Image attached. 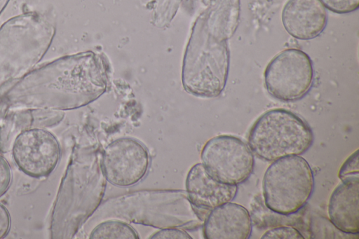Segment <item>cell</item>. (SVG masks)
I'll return each instance as SVG.
<instances>
[{"instance_id": "cell-7", "label": "cell", "mask_w": 359, "mask_h": 239, "mask_svg": "<svg viewBox=\"0 0 359 239\" xmlns=\"http://www.w3.org/2000/svg\"><path fill=\"white\" fill-rule=\"evenodd\" d=\"M314 184L313 172L303 157L293 156L274 161L263 177L264 205L278 214H294L310 199Z\"/></svg>"}, {"instance_id": "cell-18", "label": "cell", "mask_w": 359, "mask_h": 239, "mask_svg": "<svg viewBox=\"0 0 359 239\" xmlns=\"http://www.w3.org/2000/svg\"><path fill=\"white\" fill-rule=\"evenodd\" d=\"M262 239H304L305 237L297 228L290 226H280L266 231Z\"/></svg>"}, {"instance_id": "cell-21", "label": "cell", "mask_w": 359, "mask_h": 239, "mask_svg": "<svg viewBox=\"0 0 359 239\" xmlns=\"http://www.w3.org/2000/svg\"><path fill=\"white\" fill-rule=\"evenodd\" d=\"M151 239H192L191 235L183 230L175 227L161 228L153 234Z\"/></svg>"}, {"instance_id": "cell-15", "label": "cell", "mask_w": 359, "mask_h": 239, "mask_svg": "<svg viewBox=\"0 0 359 239\" xmlns=\"http://www.w3.org/2000/svg\"><path fill=\"white\" fill-rule=\"evenodd\" d=\"M359 180L342 182L332 191L328 203L332 224L345 234L359 233Z\"/></svg>"}, {"instance_id": "cell-8", "label": "cell", "mask_w": 359, "mask_h": 239, "mask_svg": "<svg viewBox=\"0 0 359 239\" xmlns=\"http://www.w3.org/2000/svg\"><path fill=\"white\" fill-rule=\"evenodd\" d=\"M267 92L283 102H295L311 90L314 81L313 62L305 52L285 49L267 64L264 73Z\"/></svg>"}, {"instance_id": "cell-13", "label": "cell", "mask_w": 359, "mask_h": 239, "mask_svg": "<svg viewBox=\"0 0 359 239\" xmlns=\"http://www.w3.org/2000/svg\"><path fill=\"white\" fill-rule=\"evenodd\" d=\"M186 189L190 202L196 209L210 211L231 202L238 186L219 182L208 173L203 163H196L187 174Z\"/></svg>"}, {"instance_id": "cell-11", "label": "cell", "mask_w": 359, "mask_h": 239, "mask_svg": "<svg viewBox=\"0 0 359 239\" xmlns=\"http://www.w3.org/2000/svg\"><path fill=\"white\" fill-rule=\"evenodd\" d=\"M101 163L107 181L113 185L126 187L137 184L146 176L150 157L141 142L122 137L106 146Z\"/></svg>"}, {"instance_id": "cell-14", "label": "cell", "mask_w": 359, "mask_h": 239, "mask_svg": "<svg viewBox=\"0 0 359 239\" xmlns=\"http://www.w3.org/2000/svg\"><path fill=\"white\" fill-rule=\"evenodd\" d=\"M252 228L248 210L229 202L210 211L204 219L203 235L206 239H248Z\"/></svg>"}, {"instance_id": "cell-19", "label": "cell", "mask_w": 359, "mask_h": 239, "mask_svg": "<svg viewBox=\"0 0 359 239\" xmlns=\"http://www.w3.org/2000/svg\"><path fill=\"white\" fill-rule=\"evenodd\" d=\"M328 10L338 14H346L358 10L359 0H320Z\"/></svg>"}, {"instance_id": "cell-23", "label": "cell", "mask_w": 359, "mask_h": 239, "mask_svg": "<svg viewBox=\"0 0 359 239\" xmlns=\"http://www.w3.org/2000/svg\"><path fill=\"white\" fill-rule=\"evenodd\" d=\"M10 0H0V15L6 7Z\"/></svg>"}, {"instance_id": "cell-1", "label": "cell", "mask_w": 359, "mask_h": 239, "mask_svg": "<svg viewBox=\"0 0 359 239\" xmlns=\"http://www.w3.org/2000/svg\"><path fill=\"white\" fill-rule=\"evenodd\" d=\"M102 59L82 53L55 60L21 77L6 94L11 105L71 109L97 99L106 90Z\"/></svg>"}, {"instance_id": "cell-10", "label": "cell", "mask_w": 359, "mask_h": 239, "mask_svg": "<svg viewBox=\"0 0 359 239\" xmlns=\"http://www.w3.org/2000/svg\"><path fill=\"white\" fill-rule=\"evenodd\" d=\"M12 156L18 168L25 175L41 178L56 168L61 149L57 138L48 130L32 128L20 132L12 146Z\"/></svg>"}, {"instance_id": "cell-20", "label": "cell", "mask_w": 359, "mask_h": 239, "mask_svg": "<svg viewBox=\"0 0 359 239\" xmlns=\"http://www.w3.org/2000/svg\"><path fill=\"white\" fill-rule=\"evenodd\" d=\"M11 170L8 161L0 155V198L10 187L11 183Z\"/></svg>"}, {"instance_id": "cell-16", "label": "cell", "mask_w": 359, "mask_h": 239, "mask_svg": "<svg viewBox=\"0 0 359 239\" xmlns=\"http://www.w3.org/2000/svg\"><path fill=\"white\" fill-rule=\"evenodd\" d=\"M137 233L128 224L119 220H107L96 226L90 239H137Z\"/></svg>"}, {"instance_id": "cell-17", "label": "cell", "mask_w": 359, "mask_h": 239, "mask_svg": "<svg viewBox=\"0 0 359 239\" xmlns=\"http://www.w3.org/2000/svg\"><path fill=\"white\" fill-rule=\"evenodd\" d=\"M338 177L341 182L359 180L358 149L343 163L339 168Z\"/></svg>"}, {"instance_id": "cell-9", "label": "cell", "mask_w": 359, "mask_h": 239, "mask_svg": "<svg viewBox=\"0 0 359 239\" xmlns=\"http://www.w3.org/2000/svg\"><path fill=\"white\" fill-rule=\"evenodd\" d=\"M201 157L213 178L230 185L245 182L255 165L248 145L233 135H218L209 139L201 150Z\"/></svg>"}, {"instance_id": "cell-4", "label": "cell", "mask_w": 359, "mask_h": 239, "mask_svg": "<svg viewBox=\"0 0 359 239\" xmlns=\"http://www.w3.org/2000/svg\"><path fill=\"white\" fill-rule=\"evenodd\" d=\"M107 186L101 157L93 146L76 149L68 168L62 192L65 237L73 236L100 206Z\"/></svg>"}, {"instance_id": "cell-5", "label": "cell", "mask_w": 359, "mask_h": 239, "mask_svg": "<svg viewBox=\"0 0 359 239\" xmlns=\"http://www.w3.org/2000/svg\"><path fill=\"white\" fill-rule=\"evenodd\" d=\"M219 25L194 30L187 47L182 82L189 93L216 97L224 90L229 74L226 29Z\"/></svg>"}, {"instance_id": "cell-3", "label": "cell", "mask_w": 359, "mask_h": 239, "mask_svg": "<svg viewBox=\"0 0 359 239\" xmlns=\"http://www.w3.org/2000/svg\"><path fill=\"white\" fill-rule=\"evenodd\" d=\"M54 24L44 15L29 12L11 18L0 27V82L20 78L49 49Z\"/></svg>"}, {"instance_id": "cell-6", "label": "cell", "mask_w": 359, "mask_h": 239, "mask_svg": "<svg viewBox=\"0 0 359 239\" xmlns=\"http://www.w3.org/2000/svg\"><path fill=\"white\" fill-rule=\"evenodd\" d=\"M313 131L299 116L285 109H272L253 123L248 145L258 158L266 161L301 156L312 145Z\"/></svg>"}, {"instance_id": "cell-12", "label": "cell", "mask_w": 359, "mask_h": 239, "mask_svg": "<svg viewBox=\"0 0 359 239\" xmlns=\"http://www.w3.org/2000/svg\"><path fill=\"white\" fill-rule=\"evenodd\" d=\"M283 25L292 37L310 40L325 29L327 13L320 0H288L281 15Z\"/></svg>"}, {"instance_id": "cell-22", "label": "cell", "mask_w": 359, "mask_h": 239, "mask_svg": "<svg viewBox=\"0 0 359 239\" xmlns=\"http://www.w3.org/2000/svg\"><path fill=\"white\" fill-rule=\"evenodd\" d=\"M11 228V217L6 207L0 203V239L5 238Z\"/></svg>"}, {"instance_id": "cell-2", "label": "cell", "mask_w": 359, "mask_h": 239, "mask_svg": "<svg viewBox=\"0 0 359 239\" xmlns=\"http://www.w3.org/2000/svg\"><path fill=\"white\" fill-rule=\"evenodd\" d=\"M98 210L101 218H118L157 228L188 227L203 220L181 190H140L107 200Z\"/></svg>"}]
</instances>
